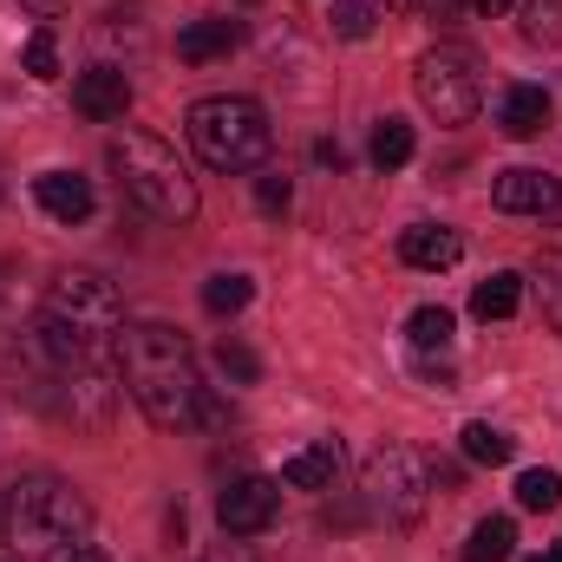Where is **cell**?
Wrapping results in <instances>:
<instances>
[{
  "label": "cell",
  "mask_w": 562,
  "mask_h": 562,
  "mask_svg": "<svg viewBox=\"0 0 562 562\" xmlns=\"http://www.w3.org/2000/svg\"><path fill=\"white\" fill-rule=\"evenodd\" d=\"M236 40H243L236 20H190V26L177 33V59H183V66H210V59H223Z\"/></svg>",
  "instance_id": "obj_15"
},
{
  "label": "cell",
  "mask_w": 562,
  "mask_h": 562,
  "mask_svg": "<svg viewBox=\"0 0 562 562\" xmlns=\"http://www.w3.org/2000/svg\"><path fill=\"white\" fill-rule=\"evenodd\" d=\"M327 20H334L340 40H367V33H373V0H334Z\"/></svg>",
  "instance_id": "obj_25"
},
{
  "label": "cell",
  "mask_w": 562,
  "mask_h": 562,
  "mask_svg": "<svg viewBox=\"0 0 562 562\" xmlns=\"http://www.w3.org/2000/svg\"><path fill=\"white\" fill-rule=\"evenodd\" d=\"M66 562H112V557H105V550H72Z\"/></svg>",
  "instance_id": "obj_33"
},
{
  "label": "cell",
  "mask_w": 562,
  "mask_h": 562,
  "mask_svg": "<svg viewBox=\"0 0 562 562\" xmlns=\"http://www.w3.org/2000/svg\"><path fill=\"white\" fill-rule=\"evenodd\" d=\"M33 203L53 223H86L92 216V183L79 170H46V177H33Z\"/></svg>",
  "instance_id": "obj_13"
},
{
  "label": "cell",
  "mask_w": 562,
  "mask_h": 562,
  "mask_svg": "<svg viewBox=\"0 0 562 562\" xmlns=\"http://www.w3.org/2000/svg\"><path fill=\"white\" fill-rule=\"evenodd\" d=\"M105 157H112V177H119L125 203L144 210L150 223H190L196 216V177L177 164V150L164 138L125 125L119 138L105 144Z\"/></svg>",
  "instance_id": "obj_3"
},
{
  "label": "cell",
  "mask_w": 562,
  "mask_h": 562,
  "mask_svg": "<svg viewBox=\"0 0 562 562\" xmlns=\"http://www.w3.org/2000/svg\"><path fill=\"white\" fill-rule=\"evenodd\" d=\"M210 562H229V557H210Z\"/></svg>",
  "instance_id": "obj_35"
},
{
  "label": "cell",
  "mask_w": 562,
  "mask_h": 562,
  "mask_svg": "<svg viewBox=\"0 0 562 562\" xmlns=\"http://www.w3.org/2000/svg\"><path fill=\"white\" fill-rule=\"evenodd\" d=\"M517 504H524V510H557L562 477L557 471H524V477H517Z\"/></svg>",
  "instance_id": "obj_24"
},
{
  "label": "cell",
  "mask_w": 562,
  "mask_h": 562,
  "mask_svg": "<svg viewBox=\"0 0 562 562\" xmlns=\"http://www.w3.org/2000/svg\"><path fill=\"white\" fill-rule=\"evenodd\" d=\"M249 301H256V281H249V276H210V281H203V314H216V321L243 314Z\"/></svg>",
  "instance_id": "obj_21"
},
{
  "label": "cell",
  "mask_w": 562,
  "mask_h": 562,
  "mask_svg": "<svg viewBox=\"0 0 562 562\" xmlns=\"http://www.w3.org/2000/svg\"><path fill=\"white\" fill-rule=\"evenodd\" d=\"M20 59H26V72H33V79H59V40H53L46 26L26 40V53H20Z\"/></svg>",
  "instance_id": "obj_27"
},
{
  "label": "cell",
  "mask_w": 562,
  "mask_h": 562,
  "mask_svg": "<svg viewBox=\"0 0 562 562\" xmlns=\"http://www.w3.org/2000/svg\"><path fill=\"white\" fill-rule=\"evenodd\" d=\"M413 92H419V105L438 119V125H471L477 105H484V66H477L471 46H451V40H445V46L419 53Z\"/></svg>",
  "instance_id": "obj_7"
},
{
  "label": "cell",
  "mask_w": 562,
  "mask_h": 562,
  "mask_svg": "<svg viewBox=\"0 0 562 562\" xmlns=\"http://www.w3.org/2000/svg\"><path fill=\"white\" fill-rule=\"evenodd\" d=\"M20 7H33V13H59L66 0H20Z\"/></svg>",
  "instance_id": "obj_32"
},
{
  "label": "cell",
  "mask_w": 562,
  "mask_h": 562,
  "mask_svg": "<svg viewBox=\"0 0 562 562\" xmlns=\"http://www.w3.org/2000/svg\"><path fill=\"white\" fill-rule=\"evenodd\" d=\"M400 256H406V269L445 276V269L464 262V236L445 229V223H413V229H400Z\"/></svg>",
  "instance_id": "obj_11"
},
{
  "label": "cell",
  "mask_w": 562,
  "mask_h": 562,
  "mask_svg": "<svg viewBox=\"0 0 562 562\" xmlns=\"http://www.w3.org/2000/svg\"><path fill=\"white\" fill-rule=\"evenodd\" d=\"M530 281H537V294H543V321L562 334V249H543L537 269H530Z\"/></svg>",
  "instance_id": "obj_23"
},
{
  "label": "cell",
  "mask_w": 562,
  "mask_h": 562,
  "mask_svg": "<svg viewBox=\"0 0 562 562\" xmlns=\"http://www.w3.org/2000/svg\"><path fill=\"white\" fill-rule=\"evenodd\" d=\"M216 367H223L236 386H256V380H262V360H256L243 340H223V347H216Z\"/></svg>",
  "instance_id": "obj_26"
},
{
  "label": "cell",
  "mask_w": 562,
  "mask_h": 562,
  "mask_svg": "<svg viewBox=\"0 0 562 562\" xmlns=\"http://www.w3.org/2000/svg\"><path fill=\"white\" fill-rule=\"evenodd\" d=\"M530 562H562V543H550V550H543V557H530Z\"/></svg>",
  "instance_id": "obj_34"
},
{
  "label": "cell",
  "mask_w": 562,
  "mask_h": 562,
  "mask_svg": "<svg viewBox=\"0 0 562 562\" xmlns=\"http://www.w3.org/2000/svg\"><path fill=\"white\" fill-rule=\"evenodd\" d=\"M281 517V484L276 477H236L223 497H216V524L229 537H262Z\"/></svg>",
  "instance_id": "obj_8"
},
{
  "label": "cell",
  "mask_w": 562,
  "mask_h": 562,
  "mask_svg": "<svg viewBox=\"0 0 562 562\" xmlns=\"http://www.w3.org/2000/svg\"><path fill=\"white\" fill-rule=\"evenodd\" d=\"M517 307H524V276H510V269H497L491 281L471 288V314L477 321H510Z\"/></svg>",
  "instance_id": "obj_16"
},
{
  "label": "cell",
  "mask_w": 562,
  "mask_h": 562,
  "mask_svg": "<svg viewBox=\"0 0 562 562\" xmlns=\"http://www.w3.org/2000/svg\"><path fill=\"white\" fill-rule=\"evenodd\" d=\"M119 380L132 386L138 413L157 431H190L210 413L196 353H190V340L170 321H132V327H119Z\"/></svg>",
  "instance_id": "obj_1"
},
{
  "label": "cell",
  "mask_w": 562,
  "mask_h": 562,
  "mask_svg": "<svg viewBox=\"0 0 562 562\" xmlns=\"http://www.w3.org/2000/svg\"><path fill=\"white\" fill-rule=\"evenodd\" d=\"M491 203H497L504 216H550V210H562V183L550 177V170L517 164V170H497Z\"/></svg>",
  "instance_id": "obj_9"
},
{
  "label": "cell",
  "mask_w": 562,
  "mask_h": 562,
  "mask_svg": "<svg viewBox=\"0 0 562 562\" xmlns=\"http://www.w3.org/2000/svg\"><path fill=\"white\" fill-rule=\"evenodd\" d=\"M314 157H321V164H334V170H340V164H347V150H340V144H327V138L314 144Z\"/></svg>",
  "instance_id": "obj_30"
},
{
  "label": "cell",
  "mask_w": 562,
  "mask_h": 562,
  "mask_svg": "<svg viewBox=\"0 0 562 562\" xmlns=\"http://www.w3.org/2000/svg\"><path fill=\"white\" fill-rule=\"evenodd\" d=\"M517 26L530 46H557L562 40V0H517Z\"/></svg>",
  "instance_id": "obj_22"
},
{
  "label": "cell",
  "mask_w": 562,
  "mask_h": 562,
  "mask_svg": "<svg viewBox=\"0 0 562 562\" xmlns=\"http://www.w3.org/2000/svg\"><path fill=\"white\" fill-rule=\"evenodd\" d=\"M92 530V504L79 497V484L53 477V471H26L7 491V537L20 543V557H59Z\"/></svg>",
  "instance_id": "obj_4"
},
{
  "label": "cell",
  "mask_w": 562,
  "mask_h": 562,
  "mask_svg": "<svg viewBox=\"0 0 562 562\" xmlns=\"http://www.w3.org/2000/svg\"><path fill=\"white\" fill-rule=\"evenodd\" d=\"M72 105H79L92 125H112V119H125V112H132V79H125L119 66H92V72H79Z\"/></svg>",
  "instance_id": "obj_10"
},
{
  "label": "cell",
  "mask_w": 562,
  "mask_h": 562,
  "mask_svg": "<svg viewBox=\"0 0 562 562\" xmlns=\"http://www.w3.org/2000/svg\"><path fill=\"white\" fill-rule=\"evenodd\" d=\"M431 491H438L431 458L413 451V445H380V451L367 458L360 497H367V510H373V517H386V524L413 530V524L425 517V504H431Z\"/></svg>",
  "instance_id": "obj_6"
},
{
  "label": "cell",
  "mask_w": 562,
  "mask_h": 562,
  "mask_svg": "<svg viewBox=\"0 0 562 562\" xmlns=\"http://www.w3.org/2000/svg\"><path fill=\"white\" fill-rule=\"evenodd\" d=\"M497 132L504 138H537V132H550V92L543 86H504L497 92Z\"/></svg>",
  "instance_id": "obj_12"
},
{
  "label": "cell",
  "mask_w": 562,
  "mask_h": 562,
  "mask_svg": "<svg viewBox=\"0 0 562 562\" xmlns=\"http://www.w3.org/2000/svg\"><path fill=\"white\" fill-rule=\"evenodd\" d=\"M386 7H393V13H438V20H445V13H458L464 0H386Z\"/></svg>",
  "instance_id": "obj_29"
},
{
  "label": "cell",
  "mask_w": 562,
  "mask_h": 562,
  "mask_svg": "<svg viewBox=\"0 0 562 562\" xmlns=\"http://www.w3.org/2000/svg\"><path fill=\"white\" fill-rule=\"evenodd\" d=\"M464 7H471V13H510L517 0H464Z\"/></svg>",
  "instance_id": "obj_31"
},
{
  "label": "cell",
  "mask_w": 562,
  "mask_h": 562,
  "mask_svg": "<svg viewBox=\"0 0 562 562\" xmlns=\"http://www.w3.org/2000/svg\"><path fill=\"white\" fill-rule=\"evenodd\" d=\"M294 203V190H288V177H256V210L262 216H281Z\"/></svg>",
  "instance_id": "obj_28"
},
{
  "label": "cell",
  "mask_w": 562,
  "mask_h": 562,
  "mask_svg": "<svg viewBox=\"0 0 562 562\" xmlns=\"http://www.w3.org/2000/svg\"><path fill=\"white\" fill-rule=\"evenodd\" d=\"M458 445H464V458H471V464H510V458H517V438H510V431H497V425H484V419L464 425V431H458Z\"/></svg>",
  "instance_id": "obj_17"
},
{
  "label": "cell",
  "mask_w": 562,
  "mask_h": 562,
  "mask_svg": "<svg viewBox=\"0 0 562 562\" xmlns=\"http://www.w3.org/2000/svg\"><path fill=\"white\" fill-rule=\"evenodd\" d=\"M183 132L196 144V157L210 164V170H262L269 164V150H276V125H269V112L256 105V99H236V92H216V99H196L190 105V119H183Z\"/></svg>",
  "instance_id": "obj_5"
},
{
  "label": "cell",
  "mask_w": 562,
  "mask_h": 562,
  "mask_svg": "<svg viewBox=\"0 0 562 562\" xmlns=\"http://www.w3.org/2000/svg\"><path fill=\"white\" fill-rule=\"evenodd\" d=\"M334 471H340V445L334 438H314V445H301V451L281 458V484L288 491H327Z\"/></svg>",
  "instance_id": "obj_14"
},
{
  "label": "cell",
  "mask_w": 562,
  "mask_h": 562,
  "mask_svg": "<svg viewBox=\"0 0 562 562\" xmlns=\"http://www.w3.org/2000/svg\"><path fill=\"white\" fill-rule=\"evenodd\" d=\"M413 150H419V138H413L406 119H380V125H373V164H380V170H406Z\"/></svg>",
  "instance_id": "obj_18"
},
{
  "label": "cell",
  "mask_w": 562,
  "mask_h": 562,
  "mask_svg": "<svg viewBox=\"0 0 562 562\" xmlns=\"http://www.w3.org/2000/svg\"><path fill=\"white\" fill-rule=\"evenodd\" d=\"M119 327H125V301H119V288L105 276H92V269L53 276L46 307H40V347H46L59 367L86 360V347H99V340L119 334Z\"/></svg>",
  "instance_id": "obj_2"
},
{
  "label": "cell",
  "mask_w": 562,
  "mask_h": 562,
  "mask_svg": "<svg viewBox=\"0 0 562 562\" xmlns=\"http://www.w3.org/2000/svg\"><path fill=\"white\" fill-rule=\"evenodd\" d=\"M510 550H517V524L510 517H484L471 530V543H464V562H510Z\"/></svg>",
  "instance_id": "obj_19"
},
{
  "label": "cell",
  "mask_w": 562,
  "mask_h": 562,
  "mask_svg": "<svg viewBox=\"0 0 562 562\" xmlns=\"http://www.w3.org/2000/svg\"><path fill=\"white\" fill-rule=\"evenodd\" d=\"M406 340H413L419 360H431V353L445 360V353H451V314H445V307H419V314L406 321Z\"/></svg>",
  "instance_id": "obj_20"
}]
</instances>
